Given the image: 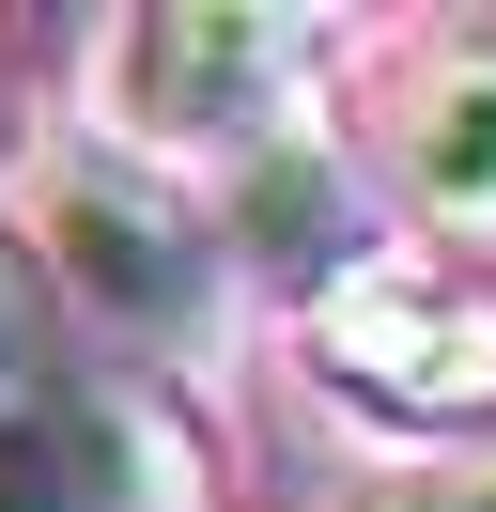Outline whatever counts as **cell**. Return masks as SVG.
<instances>
[{"label": "cell", "mask_w": 496, "mask_h": 512, "mask_svg": "<svg viewBox=\"0 0 496 512\" xmlns=\"http://www.w3.org/2000/svg\"><path fill=\"white\" fill-rule=\"evenodd\" d=\"M326 16H279V0H155L93 32V125L140 171H248L310 125V78H326Z\"/></svg>", "instance_id": "obj_1"}, {"label": "cell", "mask_w": 496, "mask_h": 512, "mask_svg": "<svg viewBox=\"0 0 496 512\" xmlns=\"http://www.w3.org/2000/svg\"><path fill=\"white\" fill-rule=\"evenodd\" d=\"M31 280H47V311L109 326V342H202L217 295H233V249H217V202L186 187V171H140L109 156V140H78V156L31 171Z\"/></svg>", "instance_id": "obj_2"}, {"label": "cell", "mask_w": 496, "mask_h": 512, "mask_svg": "<svg viewBox=\"0 0 496 512\" xmlns=\"http://www.w3.org/2000/svg\"><path fill=\"white\" fill-rule=\"evenodd\" d=\"M295 357L341 419H372L403 450H481L496 435V280L372 249L357 280H326L295 311Z\"/></svg>", "instance_id": "obj_3"}, {"label": "cell", "mask_w": 496, "mask_h": 512, "mask_svg": "<svg viewBox=\"0 0 496 512\" xmlns=\"http://www.w3.org/2000/svg\"><path fill=\"white\" fill-rule=\"evenodd\" d=\"M372 187H388V218H419V249H450V280L496 264V16H434L388 47Z\"/></svg>", "instance_id": "obj_4"}, {"label": "cell", "mask_w": 496, "mask_h": 512, "mask_svg": "<svg viewBox=\"0 0 496 512\" xmlns=\"http://www.w3.org/2000/svg\"><path fill=\"white\" fill-rule=\"evenodd\" d=\"M0 512H202V435L155 404V373L62 357L31 404H0Z\"/></svg>", "instance_id": "obj_5"}, {"label": "cell", "mask_w": 496, "mask_h": 512, "mask_svg": "<svg viewBox=\"0 0 496 512\" xmlns=\"http://www.w3.org/2000/svg\"><path fill=\"white\" fill-rule=\"evenodd\" d=\"M217 249H233V264H264V280H279V311H310L326 280H357V264L388 249V218H372V187H341L326 125H295L279 156H248V171H233V202H217Z\"/></svg>", "instance_id": "obj_6"}, {"label": "cell", "mask_w": 496, "mask_h": 512, "mask_svg": "<svg viewBox=\"0 0 496 512\" xmlns=\"http://www.w3.org/2000/svg\"><path fill=\"white\" fill-rule=\"evenodd\" d=\"M47 373H62V311H47V280H31L16 218H0V404H31Z\"/></svg>", "instance_id": "obj_7"}, {"label": "cell", "mask_w": 496, "mask_h": 512, "mask_svg": "<svg viewBox=\"0 0 496 512\" xmlns=\"http://www.w3.org/2000/svg\"><path fill=\"white\" fill-rule=\"evenodd\" d=\"M357 512H496V435H481V450H419V466L372 481Z\"/></svg>", "instance_id": "obj_8"}]
</instances>
